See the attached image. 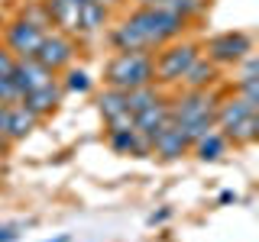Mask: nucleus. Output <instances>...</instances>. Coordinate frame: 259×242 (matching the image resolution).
<instances>
[{
    "mask_svg": "<svg viewBox=\"0 0 259 242\" xmlns=\"http://www.w3.org/2000/svg\"><path fill=\"white\" fill-rule=\"evenodd\" d=\"M214 107H217V91H178L168 97L172 123L185 133L188 142H198L214 129Z\"/></svg>",
    "mask_w": 259,
    "mask_h": 242,
    "instance_id": "nucleus-1",
    "label": "nucleus"
},
{
    "mask_svg": "<svg viewBox=\"0 0 259 242\" xmlns=\"http://www.w3.org/2000/svg\"><path fill=\"white\" fill-rule=\"evenodd\" d=\"M201 55V42L194 39H175V42H165L162 48L152 52V75H156V87H178L182 75L191 68V62Z\"/></svg>",
    "mask_w": 259,
    "mask_h": 242,
    "instance_id": "nucleus-2",
    "label": "nucleus"
},
{
    "mask_svg": "<svg viewBox=\"0 0 259 242\" xmlns=\"http://www.w3.org/2000/svg\"><path fill=\"white\" fill-rule=\"evenodd\" d=\"M143 84H156L152 52H113V58L104 65V87L133 91Z\"/></svg>",
    "mask_w": 259,
    "mask_h": 242,
    "instance_id": "nucleus-3",
    "label": "nucleus"
},
{
    "mask_svg": "<svg viewBox=\"0 0 259 242\" xmlns=\"http://www.w3.org/2000/svg\"><path fill=\"white\" fill-rule=\"evenodd\" d=\"M126 20L133 23L136 29L143 32V39L149 42V48L156 52L165 42H175L188 32V23L182 16L168 13V10H159V7H136V10L126 13Z\"/></svg>",
    "mask_w": 259,
    "mask_h": 242,
    "instance_id": "nucleus-4",
    "label": "nucleus"
},
{
    "mask_svg": "<svg viewBox=\"0 0 259 242\" xmlns=\"http://www.w3.org/2000/svg\"><path fill=\"white\" fill-rule=\"evenodd\" d=\"M253 52V36L243 29H227L214 32L210 39L201 42V55L207 62H214L217 68H237V65Z\"/></svg>",
    "mask_w": 259,
    "mask_h": 242,
    "instance_id": "nucleus-5",
    "label": "nucleus"
},
{
    "mask_svg": "<svg viewBox=\"0 0 259 242\" xmlns=\"http://www.w3.org/2000/svg\"><path fill=\"white\" fill-rule=\"evenodd\" d=\"M75 55H78V45H75V36L62 29H49L42 36V45L36 52V62L46 65L52 75H62L68 65H75Z\"/></svg>",
    "mask_w": 259,
    "mask_h": 242,
    "instance_id": "nucleus-6",
    "label": "nucleus"
},
{
    "mask_svg": "<svg viewBox=\"0 0 259 242\" xmlns=\"http://www.w3.org/2000/svg\"><path fill=\"white\" fill-rule=\"evenodd\" d=\"M42 36H46V29L32 26L23 16H13L4 26V39H0V42L13 52V58H36L39 45H42Z\"/></svg>",
    "mask_w": 259,
    "mask_h": 242,
    "instance_id": "nucleus-7",
    "label": "nucleus"
},
{
    "mask_svg": "<svg viewBox=\"0 0 259 242\" xmlns=\"http://www.w3.org/2000/svg\"><path fill=\"white\" fill-rule=\"evenodd\" d=\"M253 113H259V100H249V97L243 94H227V97H217V107H214V129H221V133H227V129H233L240 123V119L253 116Z\"/></svg>",
    "mask_w": 259,
    "mask_h": 242,
    "instance_id": "nucleus-8",
    "label": "nucleus"
},
{
    "mask_svg": "<svg viewBox=\"0 0 259 242\" xmlns=\"http://www.w3.org/2000/svg\"><path fill=\"white\" fill-rule=\"evenodd\" d=\"M39 123H42V119H36L20 100H16V103H7V107H0V133H4L10 142L26 139V136H29Z\"/></svg>",
    "mask_w": 259,
    "mask_h": 242,
    "instance_id": "nucleus-9",
    "label": "nucleus"
},
{
    "mask_svg": "<svg viewBox=\"0 0 259 242\" xmlns=\"http://www.w3.org/2000/svg\"><path fill=\"white\" fill-rule=\"evenodd\" d=\"M59 75H52V71L46 68V65H39L36 58H16L13 65V71H10V81H13V87H16V94H29V91H36V87H42L49 84V81H55Z\"/></svg>",
    "mask_w": 259,
    "mask_h": 242,
    "instance_id": "nucleus-10",
    "label": "nucleus"
},
{
    "mask_svg": "<svg viewBox=\"0 0 259 242\" xmlns=\"http://www.w3.org/2000/svg\"><path fill=\"white\" fill-rule=\"evenodd\" d=\"M62 97H65V91H62L59 78H55V81H49V84L36 87V91L23 94V97H20V103H23V107H26L36 119H46V116H52V113L59 110Z\"/></svg>",
    "mask_w": 259,
    "mask_h": 242,
    "instance_id": "nucleus-11",
    "label": "nucleus"
},
{
    "mask_svg": "<svg viewBox=\"0 0 259 242\" xmlns=\"http://www.w3.org/2000/svg\"><path fill=\"white\" fill-rule=\"evenodd\" d=\"M133 123H136V133L140 136H146L149 139V145H152V136H159L162 129H165L168 123H172V110H168V97L162 94L156 103H149L146 110H140L133 116Z\"/></svg>",
    "mask_w": 259,
    "mask_h": 242,
    "instance_id": "nucleus-12",
    "label": "nucleus"
},
{
    "mask_svg": "<svg viewBox=\"0 0 259 242\" xmlns=\"http://www.w3.org/2000/svg\"><path fill=\"white\" fill-rule=\"evenodd\" d=\"M191 152V142L185 139V133L175 123H168L159 136H152V155L159 161H178Z\"/></svg>",
    "mask_w": 259,
    "mask_h": 242,
    "instance_id": "nucleus-13",
    "label": "nucleus"
},
{
    "mask_svg": "<svg viewBox=\"0 0 259 242\" xmlns=\"http://www.w3.org/2000/svg\"><path fill=\"white\" fill-rule=\"evenodd\" d=\"M217 78H221V68L214 62H207L204 55H198L191 62V68L182 75V81H178V91H214Z\"/></svg>",
    "mask_w": 259,
    "mask_h": 242,
    "instance_id": "nucleus-14",
    "label": "nucleus"
},
{
    "mask_svg": "<svg viewBox=\"0 0 259 242\" xmlns=\"http://www.w3.org/2000/svg\"><path fill=\"white\" fill-rule=\"evenodd\" d=\"M107 145L117 155H130V158H149L152 155V145L146 136L136 133L133 129H117V133H107Z\"/></svg>",
    "mask_w": 259,
    "mask_h": 242,
    "instance_id": "nucleus-15",
    "label": "nucleus"
},
{
    "mask_svg": "<svg viewBox=\"0 0 259 242\" xmlns=\"http://www.w3.org/2000/svg\"><path fill=\"white\" fill-rule=\"evenodd\" d=\"M107 39H110V45H113V52H152L149 48V42L143 39V32L133 26V23L126 20H120L117 26H113L110 32H107Z\"/></svg>",
    "mask_w": 259,
    "mask_h": 242,
    "instance_id": "nucleus-16",
    "label": "nucleus"
},
{
    "mask_svg": "<svg viewBox=\"0 0 259 242\" xmlns=\"http://www.w3.org/2000/svg\"><path fill=\"white\" fill-rule=\"evenodd\" d=\"M227 149H230V142L224 139V133H221V129H210L207 136H201L198 142H191V152H188V155L201 158V161H217V158L227 155Z\"/></svg>",
    "mask_w": 259,
    "mask_h": 242,
    "instance_id": "nucleus-17",
    "label": "nucleus"
},
{
    "mask_svg": "<svg viewBox=\"0 0 259 242\" xmlns=\"http://www.w3.org/2000/svg\"><path fill=\"white\" fill-rule=\"evenodd\" d=\"M107 26V7L97 4V0H84L78 10V26H75V36L78 32H97Z\"/></svg>",
    "mask_w": 259,
    "mask_h": 242,
    "instance_id": "nucleus-18",
    "label": "nucleus"
},
{
    "mask_svg": "<svg viewBox=\"0 0 259 242\" xmlns=\"http://www.w3.org/2000/svg\"><path fill=\"white\" fill-rule=\"evenodd\" d=\"M97 110H101L104 123H110V119L123 116L126 110V91H117V87H104L101 94H97Z\"/></svg>",
    "mask_w": 259,
    "mask_h": 242,
    "instance_id": "nucleus-19",
    "label": "nucleus"
},
{
    "mask_svg": "<svg viewBox=\"0 0 259 242\" xmlns=\"http://www.w3.org/2000/svg\"><path fill=\"white\" fill-rule=\"evenodd\" d=\"M207 4H210V0H152L149 7H159V10H168V13L182 16L185 23H191V20H198V16L207 10Z\"/></svg>",
    "mask_w": 259,
    "mask_h": 242,
    "instance_id": "nucleus-20",
    "label": "nucleus"
},
{
    "mask_svg": "<svg viewBox=\"0 0 259 242\" xmlns=\"http://www.w3.org/2000/svg\"><path fill=\"white\" fill-rule=\"evenodd\" d=\"M224 139L230 142V145H237V149H246V145H253V142L259 139V113H253V116H246V119H240L233 129H227Z\"/></svg>",
    "mask_w": 259,
    "mask_h": 242,
    "instance_id": "nucleus-21",
    "label": "nucleus"
},
{
    "mask_svg": "<svg viewBox=\"0 0 259 242\" xmlns=\"http://www.w3.org/2000/svg\"><path fill=\"white\" fill-rule=\"evenodd\" d=\"M165 94L162 87H156V84H143V87H133V91H126V110L133 113H140V110H146L149 103H156L159 97Z\"/></svg>",
    "mask_w": 259,
    "mask_h": 242,
    "instance_id": "nucleus-22",
    "label": "nucleus"
},
{
    "mask_svg": "<svg viewBox=\"0 0 259 242\" xmlns=\"http://www.w3.org/2000/svg\"><path fill=\"white\" fill-rule=\"evenodd\" d=\"M59 84H62V91H65V94H88L94 81H91V75H88L84 68H75V65H68V68L62 71Z\"/></svg>",
    "mask_w": 259,
    "mask_h": 242,
    "instance_id": "nucleus-23",
    "label": "nucleus"
},
{
    "mask_svg": "<svg viewBox=\"0 0 259 242\" xmlns=\"http://www.w3.org/2000/svg\"><path fill=\"white\" fill-rule=\"evenodd\" d=\"M16 16H23L26 23H32V26H39V29H46V32L52 29V20H49V10H46L42 0H29V4L23 7Z\"/></svg>",
    "mask_w": 259,
    "mask_h": 242,
    "instance_id": "nucleus-24",
    "label": "nucleus"
},
{
    "mask_svg": "<svg viewBox=\"0 0 259 242\" xmlns=\"http://www.w3.org/2000/svg\"><path fill=\"white\" fill-rule=\"evenodd\" d=\"M16 100H20V94H16L13 81L7 78V75H0V107H7V103H16Z\"/></svg>",
    "mask_w": 259,
    "mask_h": 242,
    "instance_id": "nucleus-25",
    "label": "nucleus"
},
{
    "mask_svg": "<svg viewBox=\"0 0 259 242\" xmlns=\"http://www.w3.org/2000/svg\"><path fill=\"white\" fill-rule=\"evenodd\" d=\"M13 65H16V58H13V52H10V48H7L4 42H0V75H7V78H10Z\"/></svg>",
    "mask_w": 259,
    "mask_h": 242,
    "instance_id": "nucleus-26",
    "label": "nucleus"
},
{
    "mask_svg": "<svg viewBox=\"0 0 259 242\" xmlns=\"http://www.w3.org/2000/svg\"><path fill=\"white\" fill-rule=\"evenodd\" d=\"M133 113H123V116H117V119H110L107 123V133H117V129H133Z\"/></svg>",
    "mask_w": 259,
    "mask_h": 242,
    "instance_id": "nucleus-27",
    "label": "nucleus"
},
{
    "mask_svg": "<svg viewBox=\"0 0 259 242\" xmlns=\"http://www.w3.org/2000/svg\"><path fill=\"white\" fill-rule=\"evenodd\" d=\"M16 239V226H4L0 229V242H13Z\"/></svg>",
    "mask_w": 259,
    "mask_h": 242,
    "instance_id": "nucleus-28",
    "label": "nucleus"
},
{
    "mask_svg": "<svg viewBox=\"0 0 259 242\" xmlns=\"http://www.w3.org/2000/svg\"><path fill=\"white\" fill-rule=\"evenodd\" d=\"M165 220H168V210H159V213H152V216H149V223H152V226H156V223H165Z\"/></svg>",
    "mask_w": 259,
    "mask_h": 242,
    "instance_id": "nucleus-29",
    "label": "nucleus"
},
{
    "mask_svg": "<svg viewBox=\"0 0 259 242\" xmlns=\"http://www.w3.org/2000/svg\"><path fill=\"white\" fill-rule=\"evenodd\" d=\"M10 145H13V142H10V139H7V136H4V133H0V158H4V155H7V152H10Z\"/></svg>",
    "mask_w": 259,
    "mask_h": 242,
    "instance_id": "nucleus-30",
    "label": "nucleus"
},
{
    "mask_svg": "<svg viewBox=\"0 0 259 242\" xmlns=\"http://www.w3.org/2000/svg\"><path fill=\"white\" fill-rule=\"evenodd\" d=\"M230 200H237V194H230V191H224V194H221V204H230Z\"/></svg>",
    "mask_w": 259,
    "mask_h": 242,
    "instance_id": "nucleus-31",
    "label": "nucleus"
},
{
    "mask_svg": "<svg viewBox=\"0 0 259 242\" xmlns=\"http://www.w3.org/2000/svg\"><path fill=\"white\" fill-rule=\"evenodd\" d=\"M46 242H71V236H65V232H62V236H55V239H46Z\"/></svg>",
    "mask_w": 259,
    "mask_h": 242,
    "instance_id": "nucleus-32",
    "label": "nucleus"
},
{
    "mask_svg": "<svg viewBox=\"0 0 259 242\" xmlns=\"http://www.w3.org/2000/svg\"><path fill=\"white\" fill-rule=\"evenodd\" d=\"M97 4H104V7H107V10H110L113 4H123V0H97Z\"/></svg>",
    "mask_w": 259,
    "mask_h": 242,
    "instance_id": "nucleus-33",
    "label": "nucleus"
}]
</instances>
